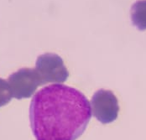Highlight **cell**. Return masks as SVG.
Returning <instances> with one entry per match:
<instances>
[{
	"label": "cell",
	"mask_w": 146,
	"mask_h": 140,
	"mask_svg": "<svg viewBox=\"0 0 146 140\" xmlns=\"http://www.w3.org/2000/svg\"><path fill=\"white\" fill-rule=\"evenodd\" d=\"M92 117L91 104L81 92L63 84L47 86L35 93L29 120L36 140H76Z\"/></svg>",
	"instance_id": "6da1fadb"
},
{
	"label": "cell",
	"mask_w": 146,
	"mask_h": 140,
	"mask_svg": "<svg viewBox=\"0 0 146 140\" xmlns=\"http://www.w3.org/2000/svg\"><path fill=\"white\" fill-rule=\"evenodd\" d=\"M35 69L39 73L43 85L63 83L69 76L68 70L61 57L53 53H45L39 56Z\"/></svg>",
	"instance_id": "7a4b0ae2"
},
{
	"label": "cell",
	"mask_w": 146,
	"mask_h": 140,
	"mask_svg": "<svg viewBox=\"0 0 146 140\" xmlns=\"http://www.w3.org/2000/svg\"><path fill=\"white\" fill-rule=\"evenodd\" d=\"M8 82L13 98L16 99L30 98L36 89L43 85L37 70L31 68H22L11 74Z\"/></svg>",
	"instance_id": "3957f363"
},
{
	"label": "cell",
	"mask_w": 146,
	"mask_h": 140,
	"mask_svg": "<svg viewBox=\"0 0 146 140\" xmlns=\"http://www.w3.org/2000/svg\"><path fill=\"white\" fill-rule=\"evenodd\" d=\"M93 116L102 124H108L117 119L119 105L113 92L99 90L94 93L91 101Z\"/></svg>",
	"instance_id": "277c9868"
},
{
	"label": "cell",
	"mask_w": 146,
	"mask_h": 140,
	"mask_svg": "<svg viewBox=\"0 0 146 140\" xmlns=\"http://www.w3.org/2000/svg\"><path fill=\"white\" fill-rule=\"evenodd\" d=\"M133 25L141 31L146 29V0H138L131 7Z\"/></svg>",
	"instance_id": "5b68a950"
},
{
	"label": "cell",
	"mask_w": 146,
	"mask_h": 140,
	"mask_svg": "<svg viewBox=\"0 0 146 140\" xmlns=\"http://www.w3.org/2000/svg\"><path fill=\"white\" fill-rule=\"evenodd\" d=\"M13 98L9 82L0 78V107L8 104Z\"/></svg>",
	"instance_id": "8992f818"
}]
</instances>
